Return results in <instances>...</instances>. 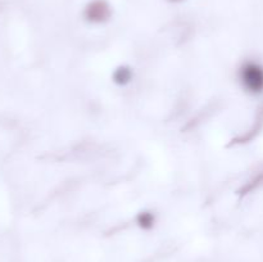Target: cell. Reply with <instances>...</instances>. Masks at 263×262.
Listing matches in <instances>:
<instances>
[{"instance_id":"cell-1","label":"cell","mask_w":263,"mask_h":262,"mask_svg":"<svg viewBox=\"0 0 263 262\" xmlns=\"http://www.w3.org/2000/svg\"><path fill=\"white\" fill-rule=\"evenodd\" d=\"M239 81L247 92L258 95L263 92V66L256 61H247L239 68Z\"/></svg>"},{"instance_id":"cell-2","label":"cell","mask_w":263,"mask_h":262,"mask_svg":"<svg viewBox=\"0 0 263 262\" xmlns=\"http://www.w3.org/2000/svg\"><path fill=\"white\" fill-rule=\"evenodd\" d=\"M110 7L104 0H94L85 9V18L90 23H104L110 17Z\"/></svg>"},{"instance_id":"cell-3","label":"cell","mask_w":263,"mask_h":262,"mask_svg":"<svg viewBox=\"0 0 263 262\" xmlns=\"http://www.w3.org/2000/svg\"><path fill=\"white\" fill-rule=\"evenodd\" d=\"M133 69H131L130 67H118V68L113 72V81L117 85H120V86H125V85L130 84V82L133 81Z\"/></svg>"},{"instance_id":"cell-4","label":"cell","mask_w":263,"mask_h":262,"mask_svg":"<svg viewBox=\"0 0 263 262\" xmlns=\"http://www.w3.org/2000/svg\"><path fill=\"white\" fill-rule=\"evenodd\" d=\"M136 223L139 228L143 230H151L153 226L156 225V215L152 211H141L138 216H136Z\"/></svg>"}]
</instances>
